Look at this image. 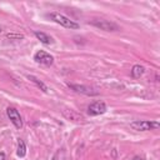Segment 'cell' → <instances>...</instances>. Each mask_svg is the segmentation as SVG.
I'll use <instances>...</instances> for the list:
<instances>
[{"mask_svg": "<svg viewBox=\"0 0 160 160\" xmlns=\"http://www.w3.org/2000/svg\"><path fill=\"white\" fill-rule=\"evenodd\" d=\"M49 18L52 21H55L56 24H60L64 28H68V29H79V24L78 22H75L74 20H70L68 16H65V15H62L60 12H55V11L54 12H50L49 14Z\"/></svg>", "mask_w": 160, "mask_h": 160, "instance_id": "1", "label": "cell"}, {"mask_svg": "<svg viewBox=\"0 0 160 160\" xmlns=\"http://www.w3.org/2000/svg\"><path fill=\"white\" fill-rule=\"evenodd\" d=\"M130 126L134 130L138 131H149V130H155L159 129L160 122L159 121H149V120H135L132 122H130Z\"/></svg>", "mask_w": 160, "mask_h": 160, "instance_id": "2", "label": "cell"}, {"mask_svg": "<svg viewBox=\"0 0 160 160\" xmlns=\"http://www.w3.org/2000/svg\"><path fill=\"white\" fill-rule=\"evenodd\" d=\"M91 25L99 28L100 30H104V31H118L120 30L119 25L110 21V20H105V19H94L90 21Z\"/></svg>", "mask_w": 160, "mask_h": 160, "instance_id": "3", "label": "cell"}, {"mask_svg": "<svg viewBox=\"0 0 160 160\" xmlns=\"http://www.w3.org/2000/svg\"><path fill=\"white\" fill-rule=\"evenodd\" d=\"M34 60L38 64H41V65H45V66H51L54 64V56L50 55L49 52L44 51V50L36 51L35 55H34Z\"/></svg>", "mask_w": 160, "mask_h": 160, "instance_id": "4", "label": "cell"}, {"mask_svg": "<svg viewBox=\"0 0 160 160\" xmlns=\"http://www.w3.org/2000/svg\"><path fill=\"white\" fill-rule=\"evenodd\" d=\"M6 115H8V118L10 119V121L14 124V126H15L16 129H21V128H22V119H21V115H20V112H19L15 108L9 106V108L6 109Z\"/></svg>", "mask_w": 160, "mask_h": 160, "instance_id": "5", "label": "cell"}, {"mask_svg": "<svg viewBox=\"0 0 160 160\" xmlns=\"http://www.w3.org/2000/svg\"><path fill=\"white\" fill-rule=\"evenodd\" d=\"M106 111V105L104 101H94L88 106V114L91 116L101 115Z\"/></svg>", "mask_w": 160, "mask_h": 160, "instance_id": "6", "label": "cell"}, {"mask_svg": "<svg viewBox=\"0 0 160 160\" xmlns=\"http://www.w3.org/2000/svg\"><path fill=\"white\" fill-rule=\"evenodd\" d=\"M68 85L74 91L80 92V94H84V95H88V96H96V95H99L98 91H95L94 89H91V88H89L86 85H79V84H68Z\"/></svg>", "mask_w": 160, "mask_h": 160, "instance_id": "7", "label": "cell"}, {"mask_svg": "<svg viewBox=\"0 0 160 160\" xmlns=\"http://www.w3.org/2000/svg\"><path fill=\"white\" fill-rule=\"evenodd\" d=\"M34 35L36 36L38 40H40V42L45 44V45H51L54 44V39L51 36H49L48 34L42 32V31H34Z\"/></svg>", "mask_w": 160, "mask_h": 160, "instance_id": "8", "label": "cell"}, {"mask_svg": "<svg viewBox=\"0 0 160 160\" xmlns=\"http://www.w3.org/2000/svg\"><path fill=\"white\" fill-rule=\"evenodd\" d=\"M62 114H64V116L66 119H69L71 121H81V120H84V118L80 114H78L76 111H74L71 109L70 110H62Z\"/></svg>", "mask_w": 160, "mask_h": 160, "instance_id": "9", "label": "cell"}, {"mask_svg": "<svg viewBox=\"0 0 160 160\" xmlns=\"http://www.w3.org/2000/svg\"><path fill=\"white\" fill-rule=\"evenodd\" d=\"M144 72H145V69L141 65H134L131 69V76L135 79H139L140 76H142Z\"/></svg>", "mask_w": 160, "mask_h": 160, "instance_id": "10", "label": "cell"}, {"mask_svg": "<svg viewBox=\"0 0 160 160\" xmlns=\"http://www.w3.org/2000/svg\"><path fill=\"white\" fill-rule=\"evenodd\" d=\"M28 79H29V80H31L34 84H36V86H38L40 90H42L44 92H48V86H46L41 80H39V79H38V78H35L34 75H28Z\"/></svg>", "mask_w": 160, "mask_h": 160, "instance_id": "11", "label": "cell"}, {"mask_svg": "<svg viewBox=\"0 0 160 160\" xmlns=\"http://www.w3.org/2000/svg\"><path fill=\"white\" fill-rule=\"evenodd\" d=\"M16 155H18L19 158H24V156L26 155V145H25L24 140H21V139H19V141H18V150H16Z\"/></svg>", "mask_w": 160, "mask_h": 160, "instance_id": "12", "label": "cell"}, {"mask_svg": "<svg viewBox=\"0 0 160 160\" xmlns=\"http://www.w3.org/2000/svg\"><path fill=\"white\" fill-rule=\"evenodd\" d=\"M6 39H10V40H21V39H24V35L22 34H16V32H8L6 34Z\"/></svg>", "mask_w": 160, "mask_h": 160, "instance_id": "13", "label": "cell"}, {"mask_svg": "<svg viewBox=\"0 0 160 160\" xmlns=\"http://www.w3.org/2000/svg\"><path fill=\"white\" fill-rule=\"evenodd\" d=\"M0 160H5V154L4 152H0Z\"/></svg>", "mask_w": 160, "mask_h": 160, "instance_id": "14", "label": "cell"}, {"mask_svg": "<svg viewBox=\"0 0 160 160\" xmlns=\"http://www.w3.org/2000/svg\"><path fill=\"white\" fill-rule=\"evenodd\" d=\"M132 160H144L142 158H140V156H134V159Z\"/></svg>", "mask_w": 160, "mask_h": 160, "instance_id": "15", "label": "cell"}, {"mask_svg": "<svg viewBox=\"0 0 160 160\" xmlns=\"http://www.w3.org/2000/svg\"><path fill=\"white\" fill-rule=\"evenodd\" d=\"M1 31H2V29H1V28H0V32H1Z\"/></svg>", "mask_w": 160, "mask_h": 160, "instance_id": "16", "label": "cell"}]
</instances>
